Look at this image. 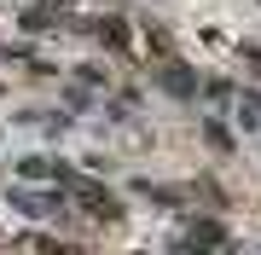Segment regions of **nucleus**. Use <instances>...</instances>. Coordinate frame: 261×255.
<instances>
[{"instance_id": "nucleus-1", "label": "nucleus", "mask_w": 261, "mask_h": 255, "mask_svg": "<svg viewBox=\"0 0 261 255\" xmlns=\"http://www.w3.org/2000/svg\"><path fill=\"white\" fill-rule=\"evenodd\" d=\"M82 209H87V215H99V220H116V215H122L116 197H111V191H99V186H82Z\"/></svg>"}, {"instance_id": "nucleus-2", "label": "nucleus", "mask_w": 261, "mask_h": 255, "mask_svg": "<svg viewBox=\"0 0 261 255\" xmlns=\"http://www.w3.org/2000/svg\"><path fill=\"white\" fill-rule=\"evenodd\" d=\"M186 238H192V244H226V232L215 226V220H197V226H192Z\"/></svg>"}, {"instance_id": "nucleus-3", "label": "nucleus", "mask_w": 261, "mask_h": 255, "mask_svg": "<svg viewBox=\"0 0 261 255\" xmlns=\"http://www.w3.org/2000/svg\"><path fill=\"white\" fill-rule=\"evenodd\" d=\"M99 35L111 41V47H122V41H128V29H122V18H105V23H99Z\"/></svg>"}, {"instance_id": "nucleus-4", "label": "nucleus", "mask_w": 261, "mask_h": 255, "mask_svg": "<svg viewBox=\"0 0 261 255\" xmlns=\"http://www.w3.org/2000/svg\"><path fill=\"white\" fill-rule=\"evenodd\" d=\"M53 168H47V157H23V180H47Z\"/></svg>"}]
</instances>
